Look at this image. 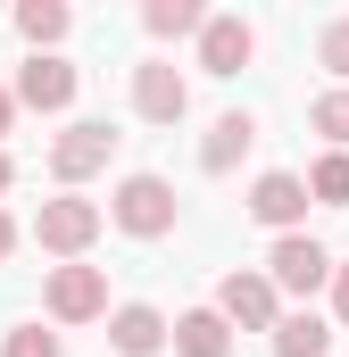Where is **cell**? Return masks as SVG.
<instances>
[{"mask_svg": "<svg viewBox=\"0 0 349 357\" xmlns=\"http://www.w3.org/2000/svg\"><path fill=\"white\" fill-rule=\"evenodd\" d=\"M8 250H17V225H8V208H0V258H8Z\"/></svg>", "mask_w": 349, "mask_h": 357, "instance_id": "cell-22", "label": "cell"}, {"mask_svg": "<svg viewBox=\"0 0 349 357\" xmlns=\"http://www.w3.org/2000/svg\"><path fill=\"white\" fill-rule=\"evenodd\" d=\"M250 216L274 225V233H299V216H308V175H258L250 183Z\"/></svg>", "mask_w": 349, "mask_h": 357, "instance_id": "cell-9", "label": "cell"}, {"mask_svg": "<svg viewBox=\"0 0 349 357\" xmlns=\"http://www.w3.org/2000/svg\"><path fill=\"white\" fill-rule=\"evenodd\" d=\"M100 208L91 199H75V191H59V199H42V216H34V241L50 250V258H84L91 241H100Z\"/></svg>", "mask_w": 349, "mask_h": 357, "instance_id": "cell-2", "label": "cell"}, {"mask_svg": "<svg viewBox=\"0 0 349 357\" xmlns=\"http://www.w3.org/2000/svg\"><path fill=\"white\" fill-rule=\"evenodd\" d=\"M216 316L233 324V333H274L283 316H274V274H225L216 282Z\"/></svg>", "mask_w": 349, "mask_h": 357, "instance_id": "cell-6", "label": "cell"}, {"mask_svg": "<svg viewBox=\"0 0 349 357\" xmlns=\"http://www.w3.org/2000/svg\"><path fill=\"white\" fill-rule=\"evenodd\" d=\"M67 25H75V17H67V0H25V8H17V33H25L34 50L67 42Z\"/></svg>", "mask_w": 349, "mask_h": 357, "instance_id": "cell-16", "label": "cell"}, {"mask_svg": "<svg viewBox=\"0 0 349 357\" xmlns=\"http://www.w3.org/2000/svg\"><path fill=\"white\" fill-rule=\"evenodd\" d=\"M0 357H59V333H42V324H17Z\"/></svg>", "mask_w": 349, "mask_h": 357, "instance_id": "cell-19", "label": "cell"}, {"mask_svg": "<svg viewBox=\"0 0 349 357\" xmlns=\"http://www.w3.org/2000/svg\"><path fill=\"white\" fill-rule=\"evenodd\" d=\"M250 50H258L250 17H208V33H200V67H208V75H242Z\"/></svg>", "mask_w": 349, "mask_h": 357, "instance_id": "cell-10", "label": "cell"}, {"mask_svg": "<svg viewBox=\"0 0 349 357\" xmlns=\"http://www.w3.org/2000/svg\"><path fill=\"white\" fill-rule=\"evenodd\" d=\"M67 100H75V67H67V59L34 50V59L17 67V108H42V116H59Z\"/></svg>", "mask_w": 349, "mask_h": 357, "instance_id": "cell-7", "label": "cell"}, {"mask_svg": "<svg viewBox=\"0 0 349 357\" xmlns=\"http://www.w3.org/2000/svg\"><path fill=\"white\" fill-rule=\"evenodd\" d=\"M117 158V133H108V116H75L59 142H50V175L59 183H84V175H100Z\"/></svg>", "mask_w": 349, "mask_h": 357, "instance_id": "cell-3", "label": "cell"}, {"mask_svg": "<svg viewBox=\"0 0 349 357\" xmlns=\"http://www.w3.org/2000/svg\"><path fill=\"white\" fill-rule=\"evenodd\" d=\"M333 316H341V324H349V258H341V266H333Z\"/></svg>", "mask_w": 349, "mask_h": 357, "instance_id": "cell-21", "label": "cell"}, {"mask_svg": "<svg viewBox=\"0 0 349 357\" xmlns=\"http://www.w3.org/2000/svg\"><path fill=\"white\" fill-rule=\"evenodd\" d=\"M316 59H325L333 75H349V17H333V25L316 33Z\"/></svg>", "mask_w": 349, "mask_h": 357, "instance_id": "cell-20", "label": "cell"}, {"mask_svg": "<svg viewBox=\"0 0 349 357\" xmlns=\"http://www.w3.org/2000/svg\"><path fill=\"white\" fill-rule=\"evenodd\" d=\"M8 183H17V167H8V158H0V191H8Z\"/></svg>", "mask_w": 349, "mask_h": 357, "instance_id": "cell-24", "label": "cell"}, {"mask_svg": "<svg viewBox=\"0 0 349 357\" xmlns=\"http://www.w3.org/2000/svg\"><path fill=\"white\" fill-rule=\"evenodd\" d=\"M308 125H316L333 150H349V84H341V91H325V100L308 108Z\"/></svg>", "mask_w": 349, "mask_h": 357, "instance_id": "cell-18", "label": "cell"}, {"mask_svg": "<svg viewBox=\"0 0 349 357\" xmlns=\"http://www.w3.org/2000/svg\"><path fill=\"white\" fill-rule=\"evenodd\" d=\"M308 199H325V208H349V150H325V158L308 167Z\"/></svg>", "mask_w": 349, "mask_h": 357, "instance_id": "cell-17", "label": "cell"}, {"mask_svg": "<svg viewBox=\"0 0 349 357\" xmlns=\"http://www.w3.org/2000/svg\"><path fill=\"white\" fill-rule=\"evenodd\" d=\"M250 142H258V116H250V108H225V116L208 125V142H200V167H208V175H233V167L250 158Z\"/></svg>", "mask_w": 349, "mask_h": 357, "instance_id": "cell-11", "label": "cell"}, {"mask_svg": "<svg viewBox=\"0 0 349 357\" xmlns=\"http://www.w3.org/2000/svg\"><path fill=\"white\" fill-rule=\"evenodd\" d=\"M142 25H150L158 42H183V33H208V8H200V0H150Z\"/></svg>", "mask_w": 349, "mask_h": 357, "instance_id": "cell-15", "label": "cell"}, {"mask_svg": "<svg viewBox=\"0 0 349 357\" xmlns=\"http://www.w3.org/2000/svg\"><path fill=\"white\" fill-rule=\"evenodd\" d=\"M333 266H341V258H333L325 241H308V233H283V241H274V258H266L274 291H299V299H308V291H325Z\"/></svg>", "mask_w": 349, "mask_h": 357, "instance_id": "cell-5", "label": "cell"}, {"mask_svg": "<svg viewBox=\"0 0 349 357\" xmlns=\"http://www.w3.org/2000/svg\"><path fill=\"white\" fill-rule=\"evenodd\" d=\"M108 216H117L133 241H158V233H174V183L167 175H125L117 199H108Z\"/></svg>", "mask_w": 349, "mask_h": 357, "instance_id": "cell-1", "label": "cell"}, {"mask_svg": "<svg viewBox=\"0 0 349 357\" xmlns=\"http://www.w3.org/2000/svg\"><path fill=\"white\" fill-rule=\"evenodd\" d=\"M42 307H50L59 324H91V316H108V274H100V266H50Z\"/></svg>", "mask_w": 349, "mask_h": 357, "instance_id": "cell-4", "label": "cell"}, {"mask_svg": "<svg viewBox=\"0 0 349 357\" xmlns=\"http://www.w3.org/2000/svg\"><path fill=\"white\" fill-rule=\"evenodd\" d=\"M174 357H233V324H225L216 307L174 316Z\"/></svg>", "mask_w": 349, "mask_h": 357, "instance_id": "cell-13", "label": "cell"}, {"mask_svg": "<svg viewBox=\"0 0 349 357\" xmlns=\"http://www.w3.org/2000/svg\"><path fill=\"white\" fill-rule=\"evenodd\" d=\"M8 125H17V91H0V133H8Z\"/></svg>", "mask_w": 349, "mask_h": 357, "instance_id": "cell-23", "label": "cell"}, {"mask_svg": "<svg viewBox=\"0 0 349 357\" xmlns=\"http://www.w3.org/2000/svg\"><path fill=\"white\" fill-rule=\"evenodd\" d=\"M325 349H333V324H325L316 307H308V316H283V324H274V357H325Z\"/></svg>", "mask_w": 349, "mask_h": 357, "instance_id": "cell-14", "label": "cell"}, {"mask_svg": "<svg viewBox=\"0 0 349 357\" xmlns=\"http://www.w3.org/2000/svg\"><path fill=\"white\" fill-rule=\"evenodd\" d=\"M108 349L117 357H158L167 349V316L158 307H117L108 316Z\"/></svg>", "mask_w": 349, "mask_h": 357, "instance_id": "cell-12", "label": "cell"}, {"mask_svg": "<svg viewBox=\"0 0 349 357\" xmlns=\"http://www.w3.org/2000/svg\"><path fill=\"white\" fill-rule=\"evenodd\" d=\"M191 108V84L174 75L167 59H150V67H133V116H150V125H174Z\"/></svg>", "mask_w": 349, "mask_h": 357, "instance_id": "cell-8", "label": "cell"}]
</instances>
